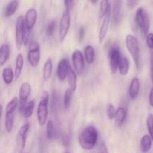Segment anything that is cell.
<instances>
[{
	"mask_svg": "<svg viewBox=\"0 0 153 153\" xmlns=\"http://www.w3.org/2000/svg\"><path fill=\"white\" fill-rule=\"evenodd\" d=\"M31 31L26 28L25 19L22 16H19L16 19L15 24V43L17 49H20L23 44H27L29 39Z\"/></svg>",
	"mask_w": 153,
	"mask_h": 153,
	"instance_id": "7a4b0ae2",
	"label": "cell"
},
{
	"mask_svg": "<svg viewBox=\"0 0 153 153\" xmlns=\"http://www.w3.org/2000/svg\"><path fill=\"white\" fill-rule=\"evenodd\" d=\"M149 105L153 108V88H151L150 91H149Z\"/></svg>",
	"mask_w": 153,
	"mask_h": 153,
	"instance_id": "b9f144b4",
	"label": "cell"
},
{
	"mask_svg": "<svg viewBox=\"0 0 153 153\" xmlns=\"http://www.w3.org/2000/svg\"><path fill=\"white\" fill-rule=\"evenodd\" d=\"M27 58L31 67H37L38 66L40 60V46L37 40L30 41Z\"/></svg>",
	"mask_w": 153,
	"mask_h": 153,
	"instance_id": "8992f818",
	"label": "cell"
},
{
	"mask_svg": "<svg viewBox=\"0 0 153 153\" xmlns=\"http://www.w3.org/2000/svg\"><path fill=\"white\" fill-rule=\"evenodd\" d=\"M150 70H151V79H152V82L153 83V54L152 55V57H151V67H150Z\"/></svg>",
	"mask_w": 153,
	"mask_h": 153,
	"instance_id": "7bdbcfd3",
	"label": "cell"
},
{
	"mask_svg": "<svg viewBox=\"0 0 153 153\" xmlns=\"http://www.w3.org/2000/svg\"><path fill=\"white\" fill-rule=\"evenodd\" d=\"M146 128L148 133L153 140V114H149L146 117Z\"/></svg>",
	"mask_w": 153,
	"mask_h": 153,
	"instance_id": "836d02e7",
	"label": "cell"
},
{
	"mask_svg": "<svg viewBox=\"0 0 153 153\" xmlns=\"http://www.w3.org/2000/svg\"><path fill=\"white\" fill-rule=\"evenodd\" d=\"M70 22H71V17H70V10L65 9L61 16L59 23V28H58V37H59L60 42L61 43L64 42L68 34L70 28Z\"/></svg>",
	"mask_w": 153,
	"mask_h": 153,
	"instance_id": "52a82bcc",
	"label": "cell"
},
{
	"mask_svg": "<svg viewBox=\"0 0 153 153\" xmlns=\"http://www.w3.org/2000/svg\"><path fill=\"white\" fill-rule=\"evenodd\" d=\"M127 117V109L124 107H119L117 109L115 121L118 126H121L125 123Z\"/></svg>",
	"mask_w": 153,
	"mask_h": 153,
	"instance_id": "7402d4cb",
	"label": "cell"
},
{
	"mask_svg": "<svg viewBox=\"0 0 153 153\" xmlns=\"http://www.w3.org/2000/svg\"><path fill=\"white\" fill-rule=\"evenodd\" d=\"M34 107H35L34 100H30L28 102V104H27L26 107H25V111H24L23 112V116L25 119H28L29 117H31V115L33 114V112H34Z\"/></svg>",
	"mask_w": 153,
	"mask_h": 153,
	"instance_id": "4dcf8cb0",
	"label": "cell"
},
{
	"mask_svg": "<svg viewBox=\"0 0 153 153\" xmlns=\"http://www.w3.org/2000/svg\"><path fill=\"white\" fill-rule=\"evenodd\" d=\"M134 21L137 27L140 31L142 38H145L149 34L150 21L148 13L143 7H139L135 12Z\"/></svg>",
	"mask_w": 153,
	"mask_h": 153,
	"instance_id": "277c9868",
	"label": "cell"
},
{
	"mask_svg": "<svg viewBox=\"0 0 153 153\" xmlns=\"http://www.w3.org/2000/svg\"><path fill=\"white\" fill-rule=\"evenodd\" d=\"M19 7V1L18 0H11L7 4L4 10V16L5 17L9 18L13 16Z\"/></svg>",
	"mask_w": 153,
	"mask_h": 153,
	"instance_id": "484cf974",
	"label": "cell"
},
{
	"mask_svg": "<svg viewBox=\"0 0 153 153\" xmlns=\"http://www.w3.org/2000/svg\"><path fill=\"white\" fill-rule=\"evenodd\" d=\"M14 124V113L5 112L4 115V128L7 133H10Z\"/></svg>",
	"mask_w": 153,
	"mask_h": 153,
	"instance_id": "cb8c5ba5",
	"label": "cell"
},
{
	"mask_svg": "<svg viewBox=\"0 0 153 153\" xmlns=\"http://www.w3.org/2000/svg\"><path fill=\"white\" fill-rule=\"evenodd\" d=\"M126 46L134 61L137 70L140 68V49L137 37L132 34H128L125 40Z\"/></svg>",
	"mask_w": 153,
	"mask_h": 153,
	"instance_id": "3957f363",
	"label": "cell"
},
{
	"mask_svg": "<svg viewBox=\"0 0 153 153\" xmlns=\"http://www.w3.org/2000/svg\"><path fill=\"white\" fill-rule=\"evenodd\" d=\"M24 65V58L23 55L21 53H19L16 55V61H15V80H18L22 73V68Z\"/></svg>",
	"mask_w": 153,
	"mask_h": 153,
	"instance_id": "44dd1931",
	"label": "cell"
},
{
	"mask_svg": "<svg viewBox=\"0 0 153 153\" xmlns=\"http://www.w3.org/2000/svg\"><path fill=\"white\" fill-rule=\"evenodd\" d=\"M152 139L149 134H144L140 139V147L142 153H148L150 151L152 146Z\"/></svg>",
	"mask_w": 153,
	"mask_h": 153,
	"instance_id": "ac0fdd59",
	"label": "cell"
},
{
	"mask_svg": "<svg viewBox=\"0 0 153 153\" xmlns=\"http://www.w3.org/2000/svg\"><path fill=\"white\" fill-rule=\"evenodd\" d=\"M140 90V82L137 77H134L130 82L128 88V95L131 100H134L138 97Z\"/></svg>",
	"mask_w": 153,
	"mask_h": 153,
	"instance_id": "2e32d148",
	"label": "cell"
},
{
	"mask_svg": "<svg viewBox=\"0 0 153 153\" xmlns=\"http://www.w3.org/2000/svg\"><path fill=\"white\" fill-rule=\"evenodd\" d=\"M130 68V61L127 57H123L120 63L118 70L121 76H126L128 73Z\"/></svg>",
	"mask_w": 153,
	"mask_h": 153,
	"instance_id": "4316f807",
	"label": "cell"
},
{
	"mask_svg": "<svg viewBox=\"0 0 153 153\" xmlns=\"http://www.w3.org/2000/svg\"><path fill=\"white\" fill-rule=\"evenodd\" d=\"M30 128H31L30 123H26L24 125H22L18 131L17 135H16V143H17V146L21 151L23 150L25 147V143H26L28 133L30 131Z\"/></svg>",
	"mask_w": 153,
	"mask_h": 153,
	"instance_id": "8fae6325",
	"label": "cell"
},
{
	"mask_svg": "<svg viewBox=\"0 0 153 153\" xmlns=\"http://www.w3.org/2000/svg\"><path fill=\"white\" fill-rule=\"evenodd\" d=\"M111 12L113 24L118 25L121 22L123 17V0H114Z\"/></svg>",
	"mask_w": 153,
	"mask_h": 153,
	"instance_id": "7c38bea8",
	"label": "cell"
},
{
	"mask_svg": "<svg viewBox=\"0 0 153 153\" xmlns=\"http://www.w3.org/2000/svg\"><path fill=\"white\" fill-rule=\"evenodd\" d=\"M70 65L67 59H62L58 62L57 66V77L58 80L64 82L68 76Z\"/></svg>",
	"mask_w": 153,
	"mask_h": 153,
	"instance_id": "4fadbf2b",
	"label": "cell"
},
{
	"mask_svg": "<svg viewBox=\"0 0 153 153\" xmlns=\"http://www.w3.org/2000/svg\"><path fill=\"white\" fill-rule=\"evenodd\" d=\"M146 42L148 48L151 50H153V33L150 32L146 35Z\"/></svg>",
	"mask_w": 153,
	"mask_h": 153,
	"instance_id": "d590c367",
	"label": "cell"
},
{
	"mask_svg": "<svg viewBox=\"0 0 153 153\" xmlns=\"http://www.w3.org/2000/svg\"><path fill=\"white\" fill-rule=\"evenodd\" d=\"M10 55V47L8 43H2L0 47V66H3Z\"/></svg>",
	"mask_w": 153,
	"mask_h": 153,
	"instance_id": "e0dca14e",
	"label": "cell"
},
{
	"mask_svg": "<svg viewBox=\"0 0 153 153\" xmlns=\"http://www.w3.org/2000/svg\"><path fill=\"white\" fill-rule=\"evenodd\" d=\"M67 80H68L69 88L73 92H75L77 89V73L71 67H70V70H69Z\"/></svg>",
	"mask_w": 153,
	"mask_h": 153,
	"instance_id": "d6986e66",
	"label": "cell"
},
{
	"mask_svg": "<svg viewBox=\"0 0 153 153\" xmlns=\"http://www.w3.org/2000/svg\"><path fill=\"white\" fill-rule=\"evenodd\" d=\"M85 61L88 64H93L95 61V49L91 45H88L85 46L84 50Z\"/></svg>",
	"mask_w": 153,
	"mask_h": 153,
	"instance_id": "d4e9b609",
	"label": "cell"
},
{
	"mask_svg": "<svg viewBox=\"0 0 153 153\" xmlns=\"http://www.w3.org/2000/svg\"><path fill=\"white\" fill-rule=\"evenodd\" d=\"M49 102V94L44 91L40 97L37 108V118L40 126H43L47 123L48 105Z\"/></svg>",
	"mask_w": 153,
	"mask_h": 153,
	"instance_id": "5b68a950",
	"label": "cell"
},
{
	"mask_svg": "<svg viewBox=\"0 0 153 153\" xmlns=\"http://www.w3.org/2000/svg\"><path fill=\"white\" fill-rule=\"evenodd\" d=\"M70 136L67 134H63V135L61 136V143H62L63 146L67 147V146L70 145Z\"/></svg>",
	"mask_w": 153,
	"mask_h": 153,
	"instance_id": "8d00e7d4",
	"label": "cell"
},
{
	"mask_svg": "<svg viewBox=\"0 0 153 153\" xmlns=\"http://www.w3.org/2000/svg\"><path fill=\"white\" fill-rule=\"evenodd\" d=\"M85 33H86V31H85V27H81L79 30V32H78V39H79V41L80 43H82V40L85 39Z\"/></svg>",
	"mask_w": 153,
	"mask_h": 153,
	"instance_id": "74e56055",
	"label": "cell"
},
{
	"mask_svg": "<svg viewBox=\"0 0 153 153\" xmlns=\"http://www.w3.org/2000/svg\"><path fill=\"white\" fill-rule=\"evenodd\" d=\"M109 58V65L110 70L112 74H115L117 73L119 67L122 57H121L120 50L117 46H114L110 49L108 53Z\"/></svg>",
	"mask_w": 153,
	"mask_h": 153,
	"instance_id": "9c48e42d",
	"label": "cell"
},
{
	"mask_svg": "<svg viewBox=\"0 0 153 153\" xmlns=\"http://www.w3.org/2000/svg\"><path fill=\"white\" fill-rule=\"evenodd\" d=\"M73 1H74V0H64V6H65V8L67 9V10H70V9H71Z\"/></svg>",
	"mask_w": 153,
	"mask_h": 153,
	"instance_id": "60d3db41",
	"label": "cell"
},
{
	"mask_svg": "<svg viewBox=\"0 0 153 153\" xmlns=\"http://www.w3.org/2000/svg\"><path fill=\"white\" fill-rule=\"evenodd\" d=\"M56 28V21L55 19H52L48 22L46 28V34L47 37H52L54 35Z\"/></svg>",
	"mask_w": 153,
	"mask_h": 153,
	"instance_id": "1f68e13d",
	"label": "cell"
},
{
	"mask_svg": "<svg viewBox=\"0 0 153 153\" xmlns=\"http://www.w3.org/2000/svg\"><path fill=\"white\" fill-rule=\"evenodd\" d=\"M85 58H84L83 53L80 50L76 49L73 51V54H72V61H73V65L75 71L78 75H82V73L85 70Z\"/></svg>",
	"mask_w": 153,
	"mask_h": 153,
	"instance_id": "30bf717a",
	"label": "cell"
},
{
	"mask_svg": "<svg viewBox=\"0 0 153 153\" xmlns=\"http://www.w3.org/2000/svg\"><path fill=\"white\" fill-rule=\"evenodd\" d=\"M25 24L26 28L31 31L35 25L37 19V11L34 8H30L26 11L25 15Z\"/></svg>",
	"mask_w": 153,
	"mask_h": 153,
	"instance_id": "9a60e30c",
	"label": "cell"
},
{
	"mask_svg": "<svg viewBox=\"0 0 153 153\" xmlns=\"http://www.w3.org/2000/svg\"><path fill=\"white\" fill-rule=\"evenodd\" d=\"M52 69H53V66H52V61L50 58H47V60L45 62L44 65H43V81H48L50 79L51 76L52 74Z\"/></svg>",
	"mask_w": 153,
	"mask_h": 153,
	"instance_id": "603a6c76",
	"label": "cell"
},
{
	"mask_svg": "<svg viewBox=\"0 0 153 153\" xmlns=\"http://www.w3.org/2000/svg\"><path fill=\"white\" fill-rule=\"evenodd\" d=\"M117 110L115 109L114 105L111 103H108L107 106H106V114H107L108 118L110 120H112L115 118V115H116Z\"/></svg>",
	"mask_w": 153,
	"mask_h": 153,
	"instance_id": "e575fe53",
	"label": "cell"
},
{
	"mask_svg": "<svg viewBox=\"0 0 153 153\" xmlns=\"http://www.w3.org/2000/svg\"><path fill=\"white\" fill-rule=\"evenodd\" d=\"M111 18V10L108 12V13L106 14V16H105L102 19V22L101 26H100V31H99V43H102L104 41L105 38L106 37L107 35L108 31V27L109 24H110Z\"/></svg>",
	"mask_w": 153,
	"mask_h": 153,
	"instance_id": "5bb4252c",
	"label": "cell"
},
{
	"mask_svg": "<svg viewBox=\"0 0 153 153\" xmlns=\"http://www.w3.org/2000/svg\"><path fill=\"white\" fill-rule=\"evenodd\" d=\"M97 153H109L108 149L106 146L105 143L102 141L98 146V152Z\"/></svg>",
	"mask_w": 153,
	"mask_h": 153,
	"instance_id": "f35d334b",
	"label": "cell"
},
{
	"mask_svg": "<svg viewBox=\"0 0 153 153\" xmlns=\"http://www.w3.org/2000/svg\"><path fill=\"white\" fill-rule=\"evenodd\" d=\"M139 1H140V0H128L127 4H128V7H130V8H134V7H135L137 6Z\"/></svg>",
	"mask_w": 153,
	"mask_h": 153,
	"instance_id": "ab89813d",
	"label": "cell"
},
{
	"mask_svg": "<svg viewBox=\"0 0 153 153\" xmlns=\"http://www.w3.org/2000/svg\"><path fill=\"white\" fill-rule=\"evenodd\" d=\"M98 130L94 126L85 127L79 135V143L81 147L85 150H92L98 142Z\"/></svg>",
	"mask_w": 153,
	"mask_h": 153,
	"instance_id": "6da1fadb",
	"label": "cell"
},
{
	"mask_svg": "<svg viewBox=\"0 0 153 153\" xmlns=\"http://www.w3.org/2000/svg\"><path fill=\"white\" fill-rule=\"evenodd\" d=\"M91 1L92 2V4H96L97 3V1H98V0H91Z\"/></svg>",
	"mask_w": 153,
	"mask_h": 153,
	"instance_id": "ee69618b",
	"label": "cell"
},
{
	"mask_svg": "<svg viewBox=\"0 0 153 153\" xmlns=\"http://www.w3.org/2000/svg\"><path fill=\"white\" fill-rule=\"evenodd\" d=\"M31 92V86L28 82H24L21 85L19 91V111L23 114V112L26 107L27 101Z\"/></svg>",
	"mask_w": 153,
	"mask_h": 153,
	"instance_id": "ba28073f",
	"label": "cell"
},
{
	"mask_svg": "<svg viewBox=\"0 0 153 153\" xmlns=\"http://www.w3.org/2000/svg\"><path fill=\"white\" fill-rule=\"evenodd\" d=\"M1 76H2L3 82L6 85H11L13 79H15L14 71H13L11 67H5V68H4V70H2Z\"/></svg>",
	"mask_w": 153,
	"mask_h": 153,
	"instance_id": "ffe728a7",
	"label": "cell"
},
{
	"mask_svg": "<svg viewBox=\"0 0 153 153\" xmlns=\"http://www.w3.org/2000/svg\"><path fill=\"white\" fill-rule=\"evenodd\" d=\"M73 91L70 89L67 88L66 90L65 93H64V107L65 109H68L70 105V102H71V100L73 98Z\"/></svg>",
	"mask_w": 153,
	"mask_h": 153,
	"instance_id": "d6a6232c",
	"label": "cell"
},
{
	"mask_svg": "<svg viewBox=\"0 0 153 153\" xmlns=\"http://www.w3.org/2000/svg\"><path fill=\"white\" fill-rule=\"evenodd\" d=\"M19 100L17 97H13L10 102L7 104L5 107V112H10V113H14L17 107H19Z\"/></svg>",
	"mask_w": 153,
	"mask_h": 153,
	"instance_id": "f546056e",
	"label": "cell"
},
{
	"mask_svg": "<svg viewBox=\"0 0 153 153\" xmlns=\"http://www.w3.org/2000/svg\"><path fill=\"white\" fill-rule=\"evenodd\" d=\"M111 10V8L110 1L109 0H101L100 6V11H99L100 19H102Z\"/></svg>",
	"mask_w": 153,
	"mask_h": 153,
	"instance_id": "83f0119b",
	"label": "cell"
},
{
	"mask_svg": "<svg viewBox=\"0 0 153 153\" xmlns=\"http://www.w3.org/2000/svg\"><path fill=\"white\" fill-rule=\"evenodd\" d=\"M55 130L52 120H48L46 126V136L47 140H52L55 137Z\"/></svg>",
	"mask_w": 153,
	"mask_h": 153,
	"instance_id": "f1b7e54d",
	"label": "cell"
}]
</instances>
